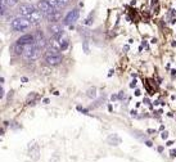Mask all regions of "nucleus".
<instances>
[{"mask_svg": "<svg viewBox=\"0 0 176 162\" xmlns=\"http://www.w3.org/2000/svg\"><path fill=\"white\" fill-rule=\"evenodd\" d=\"M91 19H93V14H90V16L86 18V21H85V24H88V26H89V24H91L93 23Z\"/></svg>", "mask_w": 176, "mask_h": 162, "instance_id": "15", "label": "nucleus"}, {"mask_svg": "<svg viewBox=\"0 0 176 162\" xmlns=\"http://www.w3.org/2000/svg\"><path fill=\"white\" fill-rule=\"evenodd\" d=\"M41 54V48H39L36 44H30L24 45V53L23 55L27 59H37Z\"/></svg>", "mask_w": 176, "mask_h": 162, "instance_id": "2", "label": "nucleus"}, {"mask_svg": "<svg viewBox=\"0 0 176 162\" xmlns=\"http://www.w3.org/2000/svg\"><path fill=\"white\" fill-rule=\"evenodd\" d=\"M21 80H22V83H27V81H28V79H27V77H22Z\"/></svg>", "mask_w": 176, "mask_h": 162, "instance_id": "20", "label": "nucleus"}, {"mask_svg": "<svg viewBox=\"0 0 176 162\" xmlns=\"http://www.w3.org/2000/svg\"><path fill=\"white\" fill-rule=\"evenodd\" d=\"M171 156H176V151H171Z\"/></svg>", "mask_w": 176, "mask_h": 162, "instance_id": "23", "label": "nucleus"}, {"mask_svg": "<svg viewBox=\"0 0 176 162\" xmlns=\"http://www.w3.org/2000/svg\"><path fill=\"white\" fill-rule=\"evenodd\" d=\"M84 50H85V53L86 54H89V45H88V41H84Z\"/></svg>", "mask_w": 176, "mask_h": 162, "instance_id": "16", "label": "nucleus"}, {"mask_svg": "<svg viewBox=\"0 0 176 162\" xmlns=\"http://www.w3.org/2000/svg\"><path fill=\"white\" fill-rule=\"evenodd\" d=\"M61 17H62V13H61V11H54L53 13H50V14H48L46 18L48 21L50 22V23H57L59 19H61Z\"/></svg>", "mask_w": 176, "mask_h": 162, "instance_id": "9", "label": "nucleus"}, {"mask_svg": "<svg viewBox=\"0 0 176 162\" xmlns=\"http://www.w3.org/2000/svg\"><path fill=\"white\" fill-rule=\"evenodd\" d=\"M2 3L5 4L8 8H12V7H14L18 3V0H2Z\"/></svg>", "mask_w": 176, "mask_h": 162, "instance_id": "12", "label": "nucleus"}, {"mask_svg": "<svg viewBox=\"0 0 176 162\" xmlns=\"http://www.w3.org/2000/svg\"><path fill=\"white\" fill-rule=\"evenodd\" d=\"M43 16H44V14H43L41 12H40L39 9H36V11H35V12L31 14V16L28 17V19H30V21H31V23H32V24H39L40 22H41V18H43Z\"/></svg>", "mask_w": 176, "mask_h": 162, "instance_id": "8", "label": "nucleus"}, {"mask_svg": "<svg viewBox=\"0 0 176 162\" xmlns=\"http://www.w3.org/2000/svg\"><path fill=\"white\" fill-rule=\"evenodd\" d=\"M45 62L49 66H57L62 62V55L61 54H53V55H46Z\"/></svg>", "mask_w": 176, "mask_h": 162, "instance_id": "7", "label": "nucleus"}, {"mask_svg": "<svg viewBox=\"0 0 176 162\" xmlns=\"http://www.w3.org/2000/svg\"><path fill=\"white\" fill-rule=\"evenodd\" d=\"M31 26H32L31 21L26 17H17L11 22V27L14 31H24V30L30 28Z\"/></svg>", "mask_w": 176, "mask_h": 162, "instance_id": "1", "label": "nucleus"}, {"mask_svg": "<svg viewBox=\"0 0 176 162\" xmlns=\"http://www.w3.org/2000/svg\"><path fill=\"white\" fill-rule=\"evenodd\" d=\"M131 116H136V111H131Z\"/></svg>", "mask_w": 176, "mask_h": 162, "instance_id": "22", "label": "nucleus"}, {"mask_svg": "<svg viewBox=\"0 0 176 162\" xmlns=\"http://www.w3.org/2000/svg\"><path fill=\"white\" fill-rule=\"evenodd\" d=\"M78 16H80V12L77 11V9H73V11H71L66 17H64L63 23L64 24H72L78 19Z\"/></svg>", "mask_w": 176, "mask_h": 162, "instance_id": "6", "label": "nucleus"}, {"mask_svg": "<svg viewBox=\"0 0 176 162\" xmlns=\"http://www.w3.org/2000/svg\"><path fill=\"white\" fill-rule=\"evenodd\" d=\"M58 2H59V3H61V4H62V5H63V7H66V5H67V4L69 3V0H58Z\"/></svg>", "mask_w": 176, "mask_h": 162, "instance_id": "17", "label": "nucleus"}, {"mask_svg": "<svg viewBox=\"0 0 176 162\" xmlns=\"http://www.w3.org/2000/svg\"><path fill=\"white\" fill-rule=\"evenodd\" d=\"M37 9L44 14L45 17H46L48 14L53 13V12L55 11V9L48 3V0H41V2H39V3H37Z\"/></svg>", "mask_w": 176, "mask_h": 162, "instance_id": "4", "label": "nucleus"}, {"mask_svg": "<svg viewBox=\"0 0 176 162\" xmlns=\"http://www.w3.org/2000/svg\"><path fill=\"white\" fill-rule=\"evenodd\" d=\"M135 86H136V81H135V80H134V81H133V83H131V84H130V88H135Z\"/></svg>", "mask_w": 176, "mask_h": 162, "instance_id": "19", "label": "nucleus"}, {"mask_svg": "<svg viewBox=\"0 0 176 162\" xmlns=\"http://www.w3.org/2000/svg\"><path fill=\"white\" fill-rule=\"evenodd\" d=\"M161 136H162V139H167L168 138V133L167 131H163V133L161 134Z\"/></svg>", "mask_w": 176, "mask_h": 162, "instance_id": "18", "label": "nucleus"}, {"mask_svg": "<svg viewBox=\"0 0 176 162\" xmlns=\"http://www.w3.org/2000/svg\"><path fill=\"white\" fill-rule=\"evenodd\" d=\"M49 31H50V34H52V36H55V35L62 34V32H63V28H62L61 24H58V23H53L52 26L49 27Z\"/></svg>", "mask_w": 176, "mask_h": 162, "instance_id": "10", "label": "nucleus"}, {"mask_svg": "<svg viewBox=\"0 0 176 162\" xmlns=\"http://www.w3.org/2000/svg\"><path fill=\"white\" fill-rule=\"evenodd\" d=\"M135 95H136V97H139V95H140V92H139V90H136V92H135Z\"/></svg>", "mask_w": 176, "mask_h": 162, "instance_id": "24", "label": "nucleus"}, {"mask_svg": "<svg viewBox=\"0 0 176 162\" xmlns=\"http://www.w3.org/2000/svg\"><path fill=\"white\" fill-rule=\"evenodd\" d=\"M49 103V99H44V104H48Z\"/></svg>", "mask_w": 176, "mask_h": 162, "instance_id": "25", "label": "nucleus"}, {"mask_svg": "<svg viewBox=\"0 0 176 162\" xmlns=\"http://www.w3.org/2000/svg\"><path fill=\"white\" fill-rule=\"evenodd\" d=\"M68 48V39L62 40V45H61V50H66Z\"/></svg>", "mask_w": 176, "mask_h": 162, "instance_id": "14", "label": "nucleus"}, {"mask_svg": "<svg viewBox=\"0 0 176 162\" xmlns=\"http://www.w3.org/2000/svg\"><path fill=\"white\" fill-rule=\"evenodd\" d=\"M88 97H89V98H95V97H97V90H95L94 88L90 89L89 92H88Z\"/></svg>", "mask_w": 176, "mask_h": 162, "instance_id": "13", "label": "nucleus"}, {"mask_svg": "<svg viewBox=\"0 0 176 162\" xmlns=\"http://www.w3.org/2000/svg\"><path fill=\"white\" fill-rule=\"evenodd\" d=\"M37 8H35L32 4H28V3H24V4H21L19 5V9H18V12H19V14H21V17H26V18H28L31 14L36 11Z\"/></svg>", "mask_w": 176, "mask_h": 162, "instance_id": "3", "label": "nucleus"}, {"mask_svg": "<svg viewBox=\"0 0 176 162\" xmlns=\"http://www.w3.org/2000/svg\"><path fill=\"white\" fill-rule=\"evenodd\" d=\"M48 3H49L50 5H52V7L55 9V11H59V9H62V8H63V5L58 2V0H48Z\"/></svg>", "mask_w": 176, "mask_h": 162, "instance_id": "11", "label": "nucleus"}, {"mask_svg": "<svg viewBox=\"0 0 176 162\" xmlns=\"http://www.w3.org/2000/svg\"><path fill=\"white\" fill-rule=\"evenodd\" d=\"M16 43L19 44V45H30V44H35V43H36V37H35V35L27 34V35H23V36H21Z\"/></svg>", "mask_w": 176, "mask_h": 162, "instance_id": "5", "label": "nucleus"}, {"mask_svg": "<svg viewBox=\"0 0 176 162\" xmlns=\"http://www.w3.org/2000/svg\"><path fill=\"white\" fill-rule=\"evenodd\" d=\"M113 72H114V71H113V70H110V71H109V73H108V76H112Z\"/></svg>", "mask_w": 176, "mask_h": 162, "instance_id": "21", "label": "nucleus"}, {"mask_svg": "<svg viewBox=\"0 0 176 162\" xmlns=\"http://www.w3.org/2000/svg\"><path fill=\"white\" fill-rule=\"evenodd\" d=\"M172 144H174V143H172V141H167V145H168V147H171V145H172Z\"/></svg>", "mask_w": 176, "mask_h": 162, "instance_id": "26", "label": "nucleus"}]
</instances>
